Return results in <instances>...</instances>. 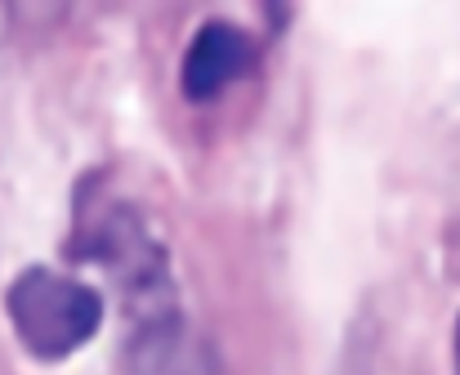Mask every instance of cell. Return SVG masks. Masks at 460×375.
<instances>
[{"mask_svg":"<svg viewBox=\"0 0 460 375\" xmlns=\"http://www.w3.org/2000/svg\"><path fill=\"white\" fill-rule=\"evenodd\" d=\"M260 63V45L246 27L210 18L197 27V36L183 49L179 63V90L188 103H210L219 94H228L237 81L251 76V67Z\"/></svg>","mask_w":460,"mask_h":375,"instance_id":"7a4b0ae2","label":"cell"},{"mask_svg":"<svg viewBox=\"0 0 460 375\" xmlns=\"http://www.w3.org/2000/svg\"><path fill=\"white\" fill-rule=\"evenodd\" d=\"M148 331V358H144V371L148 375H170L165 371V349H170V340H174V322H165V327H144Z\"/></svg>","mask_w":460,"mask_h":375,"instance_id":"3957f363","label":"cell"},{"mask_svg":"<svg viewBox=\"0 0 460 375\" xmlns=\"http://www.w3.org/2000/svg\"><path fill=\"white\" fill-rule=\"evenodd\" d=\"M103 295L54 268H22L4 291V318L18 344L36 362H63L81 353L103 327Z\"/></svg>","mask_w":460,"mask_h":375,"instance_id":"6da1fadb","label":"cell"},{"mask_svg":"<svg viewBox=\"0 0 460 375\" xmlns=\"http://www.w3.org/2000/svg\"><path fill=\"white\" fill-rule=\"evenodd\" d=\"M456 353H460V344H456Z\"/></svg>","mask_w":460,"mask_h":375,"instance_id":"277c9868","label":"cell"}]
</instances>
